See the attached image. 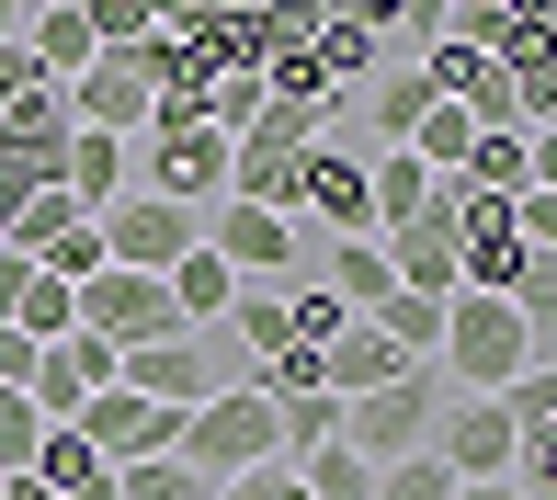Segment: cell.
I'll return each mask as SVG.
<instances>
[{
    "label": "cell",
    "instance_id": "6da1fadb",
    "mask_svg": "<svg viewBox=\"0 0 557 500\" xmlns=\"http://www.w3.org/2000/svg\"><path fill=\"white\" fill-rule=\"evenodd\" d=\"M523 364H546V341L523 330L512 296H455V308H444V353H433V375H444L455 398H500Z\"/></svg>",
    "mask_w": 557,
    "mask_h": 500
},
{
    "label": "cell",
    "instance_id": "7a4b0ae2",
    "mask_svg": "<svg viewBox=\"0 0 557 500\" xmlns=\"http://www.w3.org/2000/svg\"><path fill=\"white\" fill-rule=\"evenodd\" d=\"M114 387H137L148 410L194 421V410H206V398H227V387H250V364L227 353V330H171V341H137V353L114 364Z\"/></svg>",
    "mask_w": 557,
    "mask_h": 500
},
{
    "label": "cell",
    "instance_id": "3957f363",
    "mask_svg": "<svg viewBox=\"0 0 557 500\" xmlns=\"http://www.w3.org/2000/svg\"><path fill=\"white\" fill-rule=\"evenodd\" d=\"M444 398H455L444 375H433V364H410V375H387L375 398H352V410H342V443H352L364 466H410V455H433Z\"/></svg>",
    "mask_w": 557,
    "mask_h": 500
},
{
    "label": "cell",
    "instance_id": "277c9868",
    "mask_svg": "<svg viewBox=\"0 0 557 500\" xmlns=\"http://www.w3.org/2000/svg\"><path fill=\"white\" fill-rule=\"evenodd\" d=\"M171 455L194 466L206 489H227V478H250V466H285V433H273V398L262 387H227V398H206V410L183 421V443Z\"/></svg>",
    "mask_w": 557,
    "mask_h": 500
},
{
    "label": "cell",
    "instance_id": "5b68a950",
    "mask_svg": "<svg viewBox=\"0 0 557 500\" xmlns=\"http://www.w3.org/2000/svg\"><path fill=\"white\" fill-rule=\"evenodd\" d=\"M206 250V216L194 205H160V193H125L103 216V273H171Z\"/></svg>",
    "mask_w": 557,
    "mask_h": 500
},
{
    "label": "cell",
    "instance_id": "8992f818",
    "mask_svg": "<svg viewBox=\"0 0 557 500\" xmlns=\"http://www.w3.org/2000/svg\"><path fill=\"white\" fill-rule=\"evenodd\" d=\"M137 193H160V205H194V216H206L216 193H227V137H216V125H148Z\"/></svg>",
    "mask_w": 557,
    "mask_h": 500
},
{
    "label": "cell",
    "instance_id": "52a82bcc",
    "mask_svg": "<svg viewBox=\"0 0 557 500\" xmlns=\"http://www.w3.org/2000/svg\"><path fill=\"white\" fill-rule=\"evenodd\" d=\"M81 330L114 341V353H137V341H171L183 318H171V285H160V273H91V285H81Z\"/></svg>",
    "mask_w": 557,
    "mask_h": 500
},
{
    "label": "cell",
    "instance_id": "ba28073f",
    "mask_svg": "<svg viewBox=\"0 0 557 500\" xmlns=\"http://www.w3.org/2000/svg\"><path fill=\"white\" fill-rule=\"evenodd\" d=\"M296 216H319L331 239H375V193H364V160H352L342 137H319L308 160H296Z\"/></svg>",
    "mask_w": 557,
    "mask_h": 500
},
{
    "label": "cell",
    "instance_id": "9c48e42d",
    "mask_svg": "<svg viewBox=\"0 0 557 500\" xmlns=\"http://www.w3.org/2000/svg\"><path fill=\"white\" fill-rule=\"evenodd\" d=\"M433 455H444V478H455V489H478V478H512L523 433L500 421V398H444V433H433Z\"/></svg>",
    "mask_w": 557,
    "mask_h": 500
},
{
    "label": "cell",
    "instance_id": "30bf717a",
    "mask_svg": "<svg viewBox=\"0 0 557 500\" xmlns=\"http://www.w3.org/2000/svg\"><path fill=\"white\" fill-rule=\"evenodd\" d=\"M58 433H81L103 466H137V455H171V443H183V421H171V410H148L137 387H103L81 421H58Z\"/></svg>",
    "mask_w": 557,
    "mask_h": 500
},
{
    "label": "cell",
    "instance_id": "8fae6325",
    "mask_svg": "<svg viewBox=\"0 0 557 500\" xmlns=\"http://www.w3.org/2000/svg\"><path fill=\"white\" fill-rule=\"evenodd\" d=\"M206 250L239 285H285L296 273V216H262V205H206Z\"/></svg>",
    "mask_w": 557,
    "mask_h": 500
},
{
    "label": "cell",
    "instance_id": "7c38bea8",
    "mask_svg": "<svg viewBox=\"0 0 557 500\" xmlns=\"http://www.w3.org/2000/svg\"><path fill=\"white\" fill-rule=\"evenodd\" d=\"M308 68L331 103H352V91L387 68V35H375V12H308Z\"/></svg>",
    "mask_w": 557,
    "mask_h": 500
},
{
    "label": "cell",
    "instance_id": "4fadbf2b",
    "mask_svg": "<svg viewBox=\"0 0 557 500\" xmlns=\"http://www.w3.org/2000/svg\"><path fill=\"white\" fill-rule=\"evenodd\" d=\"M375 250H387L398 296H433V308H455V205H444V193H433V216H410V228H387Z\"/></svg>",
    "mask_w": 557,
    "mask_h": 500
},
{
    "label": "cell",
    "instance_id": "5bb4252c",
    "mask_svg": "<svg viewBox=\"0 0 557 500\" xmlns=\"http://www.w3.org/2000/svg\"><path fill=\"white\" fill-rule=\"evenodd\" d=\"M160 114V91H148L137 58H91L81 80H69V125H91V137H125V125Z\"/></svg>",
    "mask_w": 557,
    "mask_h": 500
},
{
    "label": "cell",
    "instance_id": "9a60e30c",
    "mask_svg": "<svg viewBox=\"0 0 557 500\" xmlns=\"http://www.w3.org/2000/svg\"><path fill=\"white\" fill-rule=\"evenodd\" d=\"M433 103H444V91H433V80H421V68H375V80H364V91H352V114H364V125H375V148H410V125H421V114H433ZM352 114H342V125H352Z\"/></svg>",
    "mask_w": 557,
    "mask_h": 500
},
{
    "label": "cell",
    "instance_id": "2e32d148",
    "mask_svg": "<svg viewBox=\"0 0 557 500\" xmlns=\"http://www.w3.org/2000/svg\"><path fill=\"white\" fill-rule=\"evenodd\" d=\"M308 285H331L352 318H375V308L398 296V273H387V250H375V239H331V250L308 262Z\"/></svg>",
    "mask_w": 557,
    "mask_h": 500
},
{
    "label": "cell",
    "instance_id": "e0dca14e",
    "mask_svg": "<svg viewBox=\"0 0 557 500\" xmlns=\"http://www.w3.org/2000/svg\"><path fill=\"white\" fill-rule=\"evenodd\" d=\"M23 58H35L46 80L69 91L91 58H103V46H91V12H81V0H58V12H23Z\"/></svg>",
    "mask_w": 557,
    "mask_h": 500
},
{
    "label": "cell",
    "instance_id": "ac0fdd59",
    "mask_svg": "<svg viewBox=\"0 0 557 500\" xmlns=\"http://www.w3.org/2000/svg\"><path fill=\"white\" fill-rule=\"evenodd\" d=\"M364 193H375V239H387V228H410V216H433L444 183L410 160V148H375V160H364Z\"/></svg>",
    "mask_w": 557,
    "mask_h": 500
},
{
    "label": "cell",
    "instance_id": "d6986e66",
    "mask_svg": "<svg viewBox=\"0 0 557 500\" xmlns=\"http://www.w3.org/2000/svg\"><path fill=\"white\" fill-rule=\"evenodd\" d=\"M216 330H227V353H239L250 375H262L273 353H296V330H285V285H239V308H227Z\"/></svg>",
    "mask_w": 557,
    "mask_h": 500
},
{
    "label": "cell",
    "instance_id": "ffe728a7",
    "mask_svg": "<svg viewBox=\"0 0 557 500\" xmlns=\"http://www.w3.org/2000/svg\"><path fill=\"white\" fill-rule=\"evenodd\" d=\"M387 375H410V364H398V353H387V341H375V330H364V318H352V330L331 341V353H319V387H331V398H342V410H352V398H375V387H387Z\"/></svg>",
    "mask_w": 557,
    "mask_h": 500
},
{
    "label": "cell",
    "instance_id": "44dd1931",
    "mask_svg": "<svg viewBox=\"0 0 557 500\" xmlns=\"http://www.w3.org/2000/svg\"><path fill=\"white\" fill-rule=\"evenodd\" d=\"M160 285H171V318H183V330H216V318L239 308V273H227L216 250H194V262H171Z\"/></svg>",
    "mask_w": 557,
    "mask_h": 500
},
{
    "label": "cell",
    "instance_id": "7402d4cb",
    "mask_svg": "<svg viewBox=\"0 0 557 500\" xmlns=\"http://www.w3.org/2000/svg\"><path fill=\"white\" fill-rule=\"evenodd\" d=\"M12 330L23 341H69V330H81V285H58V273H23V296H12Z\"/></svg>",
    "mask_w": 557,
    "mask_h": 500
},
{
    "label": "cell",
    "instance_id": "603a6c76",
    "mask_svg": "<svg viewBox=\"0 0 557 500\" xmlns=\"http://www.w3.org/2000/svg\"><path fill=\"white\" fill-rule=\"evenodd\" d=\"M364 330L387 341L398 364H433V353H444V308H433V296H387V308H375Z\"/></svg>",
    "mask_w": 557,
    "mask_h": 500
},
{
    "label": "cell",
    "instance_id": "cb8c5ba5",
    "mask_svg": "<svg viewBox=\"0 0 557 500\" xmlns=\"http://www.w3.org/2000/svg\"><path fill=\"white\" fill-rule=\"evenodd\" d=\"M114 500H216V489L183 455H137V466H114Z\"/></svg>",
    "mask_w": 557,
    "mask_h": 500
},
{
    "label": "cell",
    "instance_id": "d4e9b609",
    "mask_svg": "<svg viewBox=\"0 0 557 500\" xmlns=\"http://www.w3.org/2000/svg\"><path fill=\"white\" fill-rule=\"evenodd\" d=\"M285 330H296V353H331V341L352 330V308H342L331 285H296V296H285Z\"/></svg>",
    "mask_w": 557,
    "mask_h": 500
},
{
    "label": "cell",
    "instance_id": "484cf974",
    "mask_svg": "<svg viewBox=\"0 0 557 500\" xmlns=\"http://www.w3.org/2000/svg\"><path fill=\"white\" fill-rule=\"evenodd\" d=\"M296 478H308V500H375V466L352 455V443H319V455L296 466Z\"/></svg>",
    "mask_w": 557,
    "mask_h": 500
},
{
    "label": "cell",
    "instance_id": "4316f807",
    "mask_svg": "<svg viewBox=\"0 0 557 500\" xmlns=\"http://www.w3.org/2000/svg\"><path fill=\"white\" fill-rule=\"evenodd\" d=\"M500 421H512V433H546V421H557V353L523 364L512 387H500Z\"/></svg>",
    "mask_w": 557,
    "mask_h": 500
},
{
    "label": "cell",
    "instance_id": "83f0119b",
    "mask_svg": "<svg viewBox=\"0 0 557 500\" xmlns=\"http://www.w3.org/2000/svg\"><path fill=\"white\" fill-rule=\"evenodd\" d=\"M35 478H46V489H58V500H69V489H91V478H114V466H103V455H91V443H81V433H46V455H35Z\"/></svg>",
    "mask_w": 557,
    "mask_h": 500
},
{
    "label": "cell",
    "instance_id": "f1b7e54d",
    "mask_svg": "<svg viewBox=\"0 0 557 500\" xmlns=\"http://www.w3.org/2000/svg\"><path fill=\"white\" fill-rule=\"evenodd\" d=\"M512 308H523V330L546 341V318H557V262H546V250H523V273H512Z\"/></svg>",
    "mask_w": 557,
    "mask_h": 500
},
{
    "label": "cell",
    "instance_id": "f546056e",
    "mask_svg": "<svg viewBox=\"0 0 557 500\" xmlns=\"http://www.w3.org/2000/svg\"><path fill=\"white\" fill-rule=\"evenodd\" d=\"M375 500H455L444 455H410V466H375Z\"/></svg>",
    "mask_w": 557,
    "mask_h": 500
},
{
    "label": "cell",
    "instance_id": "4dcf8cb0",
    "mask_svg": "<svg viewBox=\"0 0 557 500\" xmlns=\"http://www.w3.org/2000/svg\"><path fill=\"white\" fill-rule=\"evenodd\" d=\"M512 489H523V500H557V421H546V433H523V455H512Z\"/></svg>",
    "mask_w": 557,
    "mask_h": 500
},
{
    "label": "cell",
    "instance_id": "1f68e13d",
    "mask_svg": "<svg viewBox=\"0 0 557 500\" xmlns=\"http://www.w3.org/2000/svg\"><path fill=\"white\" fill-rule=\"evenodd\" d=\"M216 500H308V478H296V466H250V478H227Z\"/></svg>",
    "mask_w": 557,
    "mask_h": 500
},
{
    "label": "cell",
    "instance_id": "d6a6232c",
    "mask_svg": "<svg viewBox=\"0 0 557 500\" xmlns=\"http://www.w3.org/2000/svg\"><path fill=\"white\" fill-rule=\"evenodd\" d=\"M35 364H46V341H23L12 318H0V387H23V398H35Z\"/></svg>",
    "mask_w": 557,
    "mask_h": 500
},
{
    "label": "cell",
    "instance_id": "836d02e7",
    "mask_svg": "<svg viewBox=\"0 0 557 500\" xmlns=\"http://www.w3.org/2000/svg\"><path fill=\"white\" fill-rule=\"evenodd\" d=\"M0 500H58V489H46L35 466H23V478H0Z\"/></svg>",
    "mask_w": 557,
    "mask_h": 500
},
{
    "label": "cell",
    "instance_id": "e575fe53",
    "mask_svg": "<svg viewBox=\"0 0 557 500\" xmlns=\"http://www.w3.org/2000/svg\"><path fill=\"white\" fill-rule=\"evenodd\" d=\"M455 500H523V489L512 478H478V489H455Z\"/></svg>",
    "mask_w": 557,
    "mask_h": 500
}]
</instances>
